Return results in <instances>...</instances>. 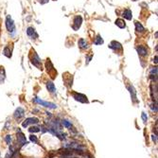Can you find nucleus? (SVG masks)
I'll use <instances>...</instances> for the list:
<instances>
[{"instance_id": "nucleus-12", "label": "nucleus", "mask_w": 158, "mask_h": 158, "mask_svg": "<svg viewBox=\"0 0 158 158\" xmlns=\"http://www.w3.org/2000/svg\"><path fill=\"white\" fill-rule=\"evenodd\" d=\"M27 34H28V36L31 37V39H37L38 38V34H37L36 31L32 27H29L27 29Z\"/></svg>"}, {"instance_id": "nucleus-32", "label": "nucleus", "mask_w": 158, "mask_h": 158, "mask_svg": "<svg viewBox=\"0 0 158 158\" xmlns=\"http://www.w3.org/2000/svg\"><path fill=\"white\" fill-rule=\"evenodd\" d=\"M153 62L155 63H157V55L154 57V59H153Z\"/></svg>"}, {"instance_id": "nucleus-22", "label": "nucleus", "mask_w": 158, "mask_h": 158, "mask_svg": "<svg viewBox=\"0 0 158 158\" xmlns=\"http://www.w3.org/2000/svg\"><path fill=\"white\" fill-rule=\"evenodd\" d=\"M94 44L97 45V46H98V45H102V44H103V39L101 38L100 35H97V36L96 37V39H95V41H94Z\"/></svg>"}, {"instance_id": "nucleus-29", "label": "nucleus", "mask_w": 158, "mask_h": 158, "mask_svg": "<svg viewBox=\"0 0 158 158\" xmlns=\"http://www.w3.org/2000/svg\"><path fill=\"white\" fill-rule=\"evenodd\" d=\"M152 140H153L155 143H157V134H156L152 135Z\"/></svg>"}, {"instance_id": "nucleus-7", "label": "nucleus", "mask_w": 158, "mask_h": 158, "mask_svg": "<svg viewBox=\"0 0 158 158\" xmlns=\"http://www.w3.org/2000/svg\"><path fill=\"white\" fill-rule=\"evenodd\" d=\"M127 89L129 90L130 94H131V97H132L133 102H134V103L138 102V99H137V97H136V91H135L134 86L133 85H127Z\"/></svg>"}, {"instance_id": "nucleus-23", "label": "nucleus", "mask_w": 158, "mask_h": 158, "mask_svg": "<svg viewBox=\"0 0 158 158\" xmlns=\"http://www.w3.org/2000/svg\"><path fill=\"white\" fill-rule=\"evenodd\" d=\"M29 131L31 132V133H38V132H40V128L39 127H36V126H32L29 129Z\"/></svg>"}, {"instance_id": "nucleus-6", "label": "nucleus", "mask_w": 158, "mask_h": 158, "mask_svg": "<svg viewBox=\"0 0 158 158\" xmlns=\"http://www.w3.org/2000/svg\"><path fill=\"white\" fill-rule=\"evenodd\" d=\"M82 23V17L80 15H77L75 16L73 19V24H72V29L74 31H79V29L81 26Z\"/></svg>"}, {"instance_id": "nucleus-1", "label": "nucleus", "mask_w": 158, "mask_h": 158, "mask_svg": "<svg viewBox=\"0 0 158 158\" xmlns=\"http://www.w3.org/2000/svg\"><path fill=\"white\" fill-rule=\"evenodd\" d=\"M30 59H31V63H32L34 66H36L38 69L42 70L43 65H42L41 59H40V57L37 55V53L35 52V50H34V49H31V54H30Z\"/></svg>"}, {"instance_id": "nucleus-25", "label": "nucleus", "mask_w": 158, "mask_h": 158, "mask_svg": "<svg viewBox=\"0 0 158 158\" xmlns=\"http://www.w3.org/2000/svg\"><path fill=\"white\" fill-rule=\"evenodd\" d=\"M30 140H31V142H33V143H37L38 142V139H37V137L35 135H31L30 136Z\"/></svg>"}, {"instance_id": "nucleus-27", "label": "nucleus", "mask_w": 158, "mask_h": 158, "mask_svg": "<svg viewBox=\"0 0 158 158\" xmlns=\"http://www.w3.org/2000/svg\"><path fill=\"white\" fill-rule=\"evenodd\" d=\"M5 140H6L7 144L11 145V142H12V136H11V135H7L6 138H5Z\"/></svg>"}, {"instance_id": "nucleus-2", "label": "nucleus", "mask_w": 158, "mask_h": 158, "mask_svg": "<svg viewBox=\"0 0 158 158\" xmlns=\"http://www.w3.org/2000/svg\"><path fill=\"white\" fill-rule=\"evenodd\" d=\"M6 28H7V31H9L10 33L12 34H14L15 33V24L13 22L12 18L11 17V15H7L6 17Z\"/></svg>"}, {"instance_id": "nucleus-11", "label": "nucleus", "mask_w": 158, "mask_h": 158, "mask_svg": "<svg viewBox=\"0 0 158 158\" xmlns=\"http://www.w3.org/2000/svg\"><path fill=\"white\" fill-rule=\"evenodd\" d=\"M136 51L139 56L141 57H146L148 55V48L144 46H137L136 47Z\"/></svg>"}, {"instance_id": "nucleus-9", "label": "nucleus", "mask_w": 158, "mask_h": 158, "mask_svg": "<svg viewBox=\"0 0 158 158\" xmlns=\"http://www.w3.org/2000/svg\"><path fill=\"white\" fill-rule=\"evenodd\" d=\"M38 122H39V119L36 118V117H29V118H27V119L22 123V126L24 128H26L28 127L29 125H31V124H37Z\"/></svg>"}, {"instance_id": "nucleus-18", "label": "nucleus", "mask_w": 158, "mask_h": 158, "mask_svg": "<svg viewBox=\"0 0 158 158\" xmlns=\"http://www.w3.org/2000/svg\"><path fill=\"white\" fill-rule=\"evenodd\" d=\"M134 26H135V31L136 32H139V33H142V32H144L145 31V29H144V27L142 26L141 23L139 22H134Z\"/></svg>"}, {"instance_id": "nucleus-21", "label": "nucleus", "mask_w": 158, "mask_h": 158, "mask_svg": "<svg viewBox=\"0 0 158 158\" xmlns=\"http://www.w3.org/2000/svg\"><path fill=\"white\" fill-rule=\"evenodd\" d=\"M3 54L6 56L7 58H11L12 57V50L10 48V47H5V48L3 50Z\"/></svg>"}, {"instance_id": "nucleus-28", "label": "nucleus", "mask_w": 158, "mask_h": 158, "mask_svg": "<svg viewBox=\"0 0 158 158\" xmlns=\"http://www.w3.org/2000/svg\"><path fill=\"white\" fill-rule=\"evenodd\" d=\"M152 109L153 111H155V112H157V107H156V102H154V103L152 104Z\"/></svg>"}, {"instance_id": "nucleus-24", "label": "nucleus", "mask_w": 158, "mask_h": 158, "mask_svg": "<svg viewBox=\"0 0 158 158\" xmlns=\"http://www.w3.org/2000/svg\"><path fill=\"white\" fill-rule=\"evenodd\" d=\"M63 125L65 128H71V126H72V124L68 121V120H65V119L63 120Z\"/></svg>"}, {"instance_id": "nucleus-20", "label": "nucleus", "mask_w": 158, "mask_h": 158, "mask_svg": "<svg viewBox=\"0 0 158 158\" xmlns=\"http://www.w3.org/2000/svg\"><path fill=\"white\" fill-rule=\"evenodd\" d=\"M116 25L119 28V29H125V28H126V23H125V21L121 18L116 19Z\"/></svg>"}, {"instance_id": "nucleus-16", "label": "nucleus", "mask_w": 158, "mask_h": 158, "mask_svg": "<svg viewBox=\"0 0 158 158\" xmlns=\"http://www.w3.org/2000/svg\"><path fill=\"white\" fill-rule=\"evenodd\" d=\"M78 45H79V47L80 49H86L88 47V44L86 42V40L83 39V38H80L78 42Z\"/></svg>"}, {"instance_id": "nucleus-5", "label": "nucleus", "mask_w": 158, "mask_h": 158, "mask_svg": "<svg viewBox=\"0 0 158 158\" xmlns=\"http://www.w3.org/2000/svg\"><path fill=\"white\" fill-rule=\"evenodd\" d=\"M34 101H35V102H37V103L41 104V105H42V106H44V107L49 108V109H55V108L57 107V105H56V104L52 103V102H48V101H44V100L40 99V98H38V97L34 98Z\"/></svg>"}, {"instance_id": "nucleus-13", "label": "nucleus", "mask_w": 158, "mask_h": 158, "mask_svg": "<svg viewBox=\"0 0 158 158\" xmlns=\"http://www.w3.org/2000/svg\"><path fill=\"white\" fill-rule=\"evenodd\" d=\"M25 115V111L23 108H21V107H18L17 109L15 110V112H14V114H13V116L14 117L16 118V119H20V118H22Z\"/></svg>"}, {"instance_id": "nucleus-17", "label": "nucleus", "mask_w": 158, "mask_h": 158, "mask_svg": "<svg viewBox=\"0 0 158 158\" xmlns=\"http://www.w3.org/2000/svg\"><path fill=\"white\" fill-rule=\"evenodd\" d=\"M47 90L50 93H52V94L56 93V87H55L54 83L52 81H47Z\"/></svg>"}, {"instance_id": "nucleus-26", "label": "nucleus", "mask_w": 158, "mask_h": 158, "mask_svg": "<svg viewBox=\"0 0 158 158\" xmlns=\"http://www.w3.org/2000/svg\"><path fill=\"white\" fill-rule=\"evenodd\" d=\"M141 117H142V120H143V122H145L146 123L147 120H148V116H147V115L143 112L142 114H141Z\"/></svg>"}, {"instance_id": "nucleus-31", "label": "nucleus", "mask_w": 158, "mask_h": 158, "mask_svg": "<svg viewBox=\"0 0 158 158\" xmlns=\"http://www.w3.org/2000/svg\"><path fill=\"white\" fill-rule=\"evenodd\" d=\"M38 1H39L41 4H46V3H47V2H48L49 0H38Z\"/></svg>"}, {"instance_id": "nucleus-8", "label": "nucleus", "mask_w": 158, "mask_h": 158, "mask_svg": "<svg viewBox=\"0 0 158 158\" xmlns=\"http://www.w3.org/2000/svg\"><path fill=\"white\" fill-rule=\"evenodd\" d=\"M109 47L113 50H115V51H122V49H123L121 44L116 42V41H112L109 45Z\"/></svg>"}, {"instance_id": "nucleus-30", "label": "nucleus", "mask_w": 158, "mask_h": 158, "mask_svg": "<svg viewBox=\"0 0 158 158\" xmlns=\"http://www.w3.org/2000/svg\"><path fill=\"white\" fill-rule=\"evenodd\" d=\"M91 59H92V55H90V56H87V57H86V60H87L86 63H88L89 62L91 61Z\"/></svg>"}, {"instance_id": "nucleus-4", "label": "nucleus", "mask_w": 158, "mask_h": 158, "mask_svg": "<svg viewBox=\"0 0 158 158\" xmlns=\"http://www.w3.org/2000/svg\"><path fill=\"white\" fill-rule=\"evenodd\" d=\"M73 97L75 98V100L81 102V103H88V98L87 97L83 95V94H80V93H77V92H74L72 94Z\"/></svg>"}, {"instance_id": "nucleus-3", "label": "nucleus", "mask_w": 158, "mask_h": 158, "mask_svg": "<svg viewBox=\"0 0 158 158\" xmlns=\"http://www.w3.org/2000/svg\"><path fill=\"white\" fill-rule=\"evenodd\" d=\"M46 67H47V73L51 76V78H52V79H54L55 77H56V75H57V71L55 70L54 66H53L52 63L50 62L49 59H47V62H46Z\"/></svg>"}, {"instance_id": "nucleus-10", "label": "nucleus", "mask_w": 158, "mask_h": 158, "mask_svg": "<svg viewBox=\"0 0 158 158\" xmlns=\"http://www.w3.org/2000/svg\"><path fill=\"white\" fill-rule=\"evenodd\" d=\"M17 140H18L19 144L21 145V146H24V145H27L28 144V142H27V140H26V136L24 135V134L18 130V132H17Z\"/></svg>"}, {"instance_id": "nucleus-19", "label": "nucleus", "mask_w": 158, "mask_h": 158, "mask_svg": "<svg viewBox=\"0 0 158 158\" xmlns=\"http://www.w3.org/2000/svg\"><path fill=\"white\" fill-rule=\"evenodd\" d=\"M6 79V72H5V69L4 67L0 66V84H2Z\"/></svg>"}, {"instance_id": "nucleus-15", "label": "nucleus", "mask_w": 158, "mask_h": 158, "mask_svg": "<svg viewBox=\"0 0 158 158\" xmlns=\"http://www.w3.org/2000/svg\"><path fill=\"white\" fill-rule=\"evenodd\" d=\"M122 16L127 20H132L133 18V13H132V11L130 9H126L124 12H122Z\"/></svg>"}, {"instance_id": "nucleus-14", "label": "nucleus", "mask_w": 158, "mask_h": 158, "mask_svg": "<svg viewBox=\"0 0 158 158\" xmlns=\"http://www.w3.org/2000/svg\"><path fill=\"white\" fill-rule=\"evenodd\" d=\"M150 79H152L153 81L155 80L156 81V79H157V67H152V69H151V71H150Z\"/></svg>"}]
</instances>
